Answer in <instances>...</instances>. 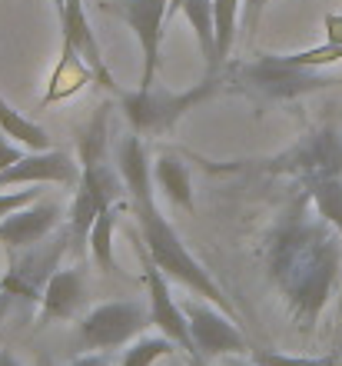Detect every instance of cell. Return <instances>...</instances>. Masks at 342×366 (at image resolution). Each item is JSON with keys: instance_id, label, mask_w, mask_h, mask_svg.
Wrapping results in <instances>:
<instances>
[{"instance_id": "obj_1", "label": "cell", "mask_w": 342, "mask_h": 366, "mask_svg": "<svg viewBox=\"0 0 342 366\" xmlns=\"http://www.w3.org/2000/svg\"><path fill=\"white\" fill-rule=\"evenodd\" d=\"M266 263L293 320L303 330H313L342 270V233L316 210L306 190L279 213L269 233Z\"/></svg>"}, {"instance_id": "obj_2", "label": "cell", "mask_w": 342, "mask_h": 366, "mask_svg": "<svg viewBox=\"0 0 342 366\" xmlns=\"http://www.w3.org/2000/svg\"><path fill=\"white\" fill-rule=\"evenodd\" d=\"M116 167H120V174H124V180H126V190L134 197L136 223H140V230H143V247H146V253L156 260V267H160L166 277L180 280L183 287H190L196 297L216 303L223 313H229V317L236 320V307L229 303L223 287L186 253L180 233L173 230V223L166 220L160 213V207H156V197H153V187H156V183H153V167H150V160H146V147H143L140 134L124 137V144L116 150Z\"/></svg>"}, {"instance_id": "obj_3", "label": "cell", "mask_w": 342, "mask_h": 366, "mask_svg": "<svg viewBox=\"0 0 342 366\" xmlns=\"http://www.w3.org/2000/svg\"><path fill=\"white\" fill-rule=\"evenodd\" d=\"M223 84L219 74H206L203 84L183 90V94H166V90H134V94H124L120 90V107H124L126 120L136 134L153 137L170 130L183 114H190L196 104H203L206 97H213Z\"/></svg>"}, {"instance_id": "obj_4", "label": "cell", "mask_w": 342, "mask_h": 366, "mask_svg": "<svg viewBox=\"0 0 342 366\" xmlns=\"http://www.w3.org/2000/svg\"><path fill=\"white\" fill-rule=\"evenodd\" d=\"M256 170L296 177L303 187L313 180L342 177V134L336 127H319L313 134H306L303 140H296L289 150L269 157V160H259Z\"/></svg>"}, {"instance_id": "obj_5", "label": "cell", "mask_w": 342, "mask_h": 366, "mask_svg": "<svg viewBox=\"0 0 342 366\" xmlns=\"http://www.w3.org/2000/svg\"><path fill=\"white\" fill-rule=\"evenodd\" d=\"M146 327H153L150 307H140L136 300H114V303H100L80 320L76 327V343L86 353H106L114 347L134 343Z\"/></svg>"}, {"instance_id": "obj_6", "label": "cell", "mask_w": 342, "mask_h": 366, "mask_svg": "<svg viewBox=\"0 0 342 366\" xmlns=\"http://www.w3.org/2000/svg\"><path fill=\"white\" fill-rule=\"evenodd\" d=\"M236 84H243L263 100H293V97L333 87L336 80L316 67H296L283 54H269V57H259L253 64H243L236 70Z\"/></svg>"}, {"instance_id": "obj_7", "label": "cell", "mask_w": 342, "mask_h": 366, "mask_svg": "<svg viewBox=\"0 0 342 366\" xmlns=\"http://www.w3.org/2000/svg\"><path fill=\"white\" fill-rule=\"evenodd\" d=\"M104 14L120 17L126 27L134 30L143 50V70H140V90H153L156 70H160V50L163 34L170 24V0H104Z\"/></svg>"}, {"instance_id": "obj_8", "label": "cell", "mask_w": 342, "mask_h": 366, "mask_svg": "<svg viewBox=\"0 0 342 366\" xmlns=\"http://www.w3.org/2000/svg\"><path fill=\"white\" fill-rule=\"evenodd\" d=\"M126 193L130 190H126V180H124V174H120V167L114 170L106 160L84 167V177L76 183L74 210H70V237H74L76 247L86 243L100 210H104V207H114L116 200H124Z\"/></svg>"}, {"instance_id": "obj_9", "label": "cell", "mask_w": 342, "mask_h": 366, "mask_svg": "<svg viewBox=\"0 0 342 366\" xmlns=\"http://www.w3.org/2000/svg\"><path fill=\"white\" fill-rule=\"evenodd\" d=\"M183 313L190 320V333L196 343V353L203 360H219V357H249L253 347L249 340L239 333L236 320L223 313L216 303H209L203 297H190L183 303Z\"/></svg>"}, {"instance_id": "obj_10", "label": "cell", "mask_w": 342, "mask_h": 366, "mask_svg": "<svg viewBox=\"0 0 342 366\" xmlns=\"http://www.w3.org/2000/svg\"><path fill=\"white\" fill-rule=\"evenodd\" d=\"M67 253V240L60 237L54 243H34L27 250H14L10 253V267L0 280V290L7 297H20V300H44L50 277L60 270V257Z\"/></svg>"}, {"instance_id": "obj_11", "label": "cell", "mask_w": 342, "mask_h": 366, "mask_svg": "<svg viewBox=\"0 0 342 366\" xmlns=\"http://www.w3.org/2000/svg\"><path fill=\"white\" fill-rule=\"evenodd\" d=\"M136 257H140L143 270H146V290H150V313H153V327L160 330L163 337H170L176 347H183L190 353V366H203L206 360L196 353V343H193V333H190V320L183 313V303H176L166 287V273L156 267L146 247L136 243Z\"/></svg>"}, {"instance_id": "obj_12", "label": "cell", "mask_w": 342, "mask_h": 366, "mask_svg": "<svg viewBox=\"0 0 342 366\" xmlns=\"http://www.w3.org/2000/svg\"><path fill=\"white\" fill-rule=\"evenodd\" d=\"M84 177V164H76L67 150H27L24 160L7 167L0 174V187H14V183H64L76 187Z\"/></svg>"}, {"instance_id": "obj_13", "label": "cell", "mask_w": 342, "mask_h": 366, "mask_svg": "<svg viewBox=\"0 0 342 366\" xmlns=\"http://www.w3.org/2000/svg\"><path fill=\"white\" fill-rule=\"evenodd\" d=\"M60 223V207L50 200H37L24 207V210L10 213L7 220H0V243L7 247L10 253L14 250H27L34 243L47 240L50 233L57 230Z\"/></svg>"}, {"instance_id": "obj_14", "label": "cell", "mask_w": 342, "mask_h": 366, "mask_svg": "<svg viewBox=\"0 0 342 366\" xmlns=\"http://www.w3.org/2000/svg\"><path fill=\"white\" fill-rule=\"evenodd\" d=\"M60 27H64V44H70L84 57V64L94 70L96 84L106 90H116V80L110 77V70L104 64V54H100V44L94 37V27L86 20L84 0H64L60 4Z\"/></svg>"}, {"instance_id": "obj_15", "label": "cell", "mask_w": 342, "mask_h": 366, "mask_svg": "<svg viewBox=\"0 0 342 366\" xmlns=\"http://www.w3.org/2000/svg\"><path fill=\"white\" fill-rule=\"evenodd\" d=\"M86 300V273L84 270H57L44 290V320H74Z\"/></svg>"}, {"instance_id": "obj_16", "label": "cell", "mask_w": 342, "mask_h": 366, "mask_svg": "<svg viewBox=\"0 0 342 366\" xmlns=\"http://www.w3.org/2000/svg\"><path fill=\"white\" fill-rule=\"evenodd\" d=\"M94 80H96L94 70L84 64V57H80L70 44H64V50H60V64L54 67V74H50L47 94H44V107L80 94V90H84L86 84H94Z\"/></svg>"}, {"instance_id": "obj_17", "label": "cell", "mask_w": 342, "mask_h": 366, "mask_svg": "<svg viewBox=\"0 0 342 366\" xmlns=\"http://www.w3.org/2000/svg\"><path fill=\"white\" fill-rule=\"evenodd\" d=\"M153 183L166 190L173 203H180V207H193V180H190V167L183 164L176 154L170 150H163L156 157V164H153Z\"/></svg>"}, {"instance_id": "obj_18", "label": "cell", "mask_w": 342, "mask_h": 366, "mask_svg": "<svg viewBox=\"0 0 342 366\" xmlns=\"http://www.w3.org/2000/svg\"><path fill=\"white\" fill-rule=\"evenodd\" d=\"M239 0H213V24H216V47L206 64V74H219L226 64L233 40H236V17H239Z\"/></svg>"}, {"instance_id": "obj_19", "label": "cell", "mask_w": 342, "mask_h": 366, "mask_svg": "<svg viewBox=\"0 0 342 366\" xmlns=\"http://www.w3.org/2000/svg\"><path fill=\"white\" fill-rule=\"evenodd\" d=\"M0 130H4L10 140H17L20 147H27V150H50L47 130L40 124H34V120H27L20 110H14L4 97H0Z\"/></svg>"}, {"instance_id": "obj_20", "label": "cell", "mask_w": 342, "mask_h": 366, "mask_svg": "<svg viewBox=\"0 0 342 366\" xmlns=\"http://www.w3.org/2000/svg\"><path fill=\"white\" fill-rule=\"evenodd\" d=\"M114 207H104L100 210V217L94 220V230H90V237H86V243H90V253H94L96 267L104 273H116L120 267H116L114 260Z\"/></svg>"}, {"instance_id": "obj_21", "label": "cell", "mask_w": 342, "mask_h": 366, "mask_svg": "<svg viewBox=\"0 0 342 366\" xmlns=\"http://www.w3.org/2000/svg\"><path fill=\"white\" fill-rule=\"evenodd\" d=\"M313 197L316 210L323 213L326 220L333 223L336 230L342 233V177H329V180H313L303 187Z\"/></svg>"}, {"instance_id": "obj_22", "label": "cell", "mask_w": 342, "mask_h": 366, "mask_svg": "<svg viewBox=\"0 0 342 366\" xmlns=\"http://www.w3.org/2000/svg\"><path fill=\"white\" fill-rule=\"evenodd\" d=\"M183 17L190 20V27L196 30V40H200L203 57H213V47H216V24H213V0H183Z\"/></svg>"}, {"instance_id": "obj_23", "label": "cell", "mask_w": 342, "mask_h": 366, "mask_svg": "<svg viewBox=\"0 0 342 366\" xmlns=\"http://www.w3.org/2000/svg\"><path fill=\"white\" fill-rule=\"evenodd\" d=\"M106 110L110 107L100 104L96 117L86 124V130L80 134V164H100L106 160Z\"/></svg>"}, {"instance_id": "obj_24", "label": "cell", "mask_w": 342, "mask_h": 366, "mask_svg": "<svg viewBox=\"0 0 342 366\" xmlns=\"http://www.w3.org/2000/svg\"><path fill=\"white\" fill-rule=\"evenodd\" d=\"M173 350H176V343H173L170 337H163V333H156V337H140L136 343H130V350L124 353V363L120 366H153L160 357H170Z\"/></svg>"}, {"instance_id": "obj_25", "label": "cell", "mask_w": 342, "mask_h": 366, "mask_svg": "<svg viewBox=\"0 0 342 366\" xmlns=\"http://www.w3.org/2000/svg\"><path fill=\"white\" fill-rule=\"evenodd\" d=\"M249 357L259 366H342L336 357H289V353H276V350H253Z\"/></svg>"}, {"instance_id": "obj_26", "label": "cell", "mask_w": 342, "mask_h": 366, "mask_svg": "<svg viewBox=\"0 0 342 366\" xmlns=\"http://www.w3.org/2000/svg\"><path fill=\"white\" fill-rule=\"evenodd\" d=\"M40 197H44V190H40V183L34 187V190H20V193H0V220H7L10 213L24 210V207H30V203H37Z\"/></svg>"}, {"instance_id": "obj_27", "label": "cell", "mask_w": 342, "mask_h": 366, "mask_svg": "<svg viewBox=\"0 0 342 366\" xmlns=\"http://www.w3.org/2000/svg\"><path fill=\"white\" fill-rule=\"evenodd\" d=\"M24 150H27V147H20L17 140H10V137L0 130V174H4L7 167L20 164V160H24Z\"/></svg>"}, {"instance_id": "obj_28", "label": "cell", "mask_w": 342, "mask_h": 366, "mask_svg": "<svg viewBox=\"0 0 342 366\" xmlns=\"http://www.w3.org/2000/svg\"><path fill=\"white\" fill-rule=\"evenodd\" d=\"M266 4H273V0H246V4H243V7H246V30H256L259 14H263Z\"/></svg>"}, {"instance_id": "obj_29", "label": "cell", "mask_w": 342, "mask_h": 366, "mask_svg": "<svg viewBox=\"0 0 342 366\" xmlns=\"http://www.w3.org/2000/svg\"><path fill=\"white\" fill-rule=\"evenodd\" d=\"M70 366H110V357L106 353H80Z\"/></svg>"}, {"instance_id": "obj_30", "label": "cell", "mask_w": 342, "mask_h": 366, "mask_svg": "<svg viewBox=\"0 0 342 366\" xmlns=\"http://www.w3.org/2000/svg\"><path fill=\"white\" fill-rule=\"evenodd\" d=\"M326 30H329V44H342V17H329Z\"/></svg>"}, {"instance_id": "obj_31", "label": "cell", "mask_w": 342, "mask_h": 366, "mask_svg": "<svg viewBox=\"0 0 342 366\" xmlns=\"http://www.w3.org/2000/svg\"><path fill=\"white\" fill-rule=\"evenodd\" d=\"M223 366H259L253 357H223Z\"/></svg>"}, {"instance_id": "obj_32", "label": "cell", "mask_w": 342, "mask_h": 366, "mask_svg": "<svg viewBox=\"0 0 342 366\" xmlns=\"http://www.w3.org/2000/svg\"><path fill=\"white\" fill-rule=\"evenodd\" d=\"M0 366H20V360L10 350H0Z\"/></svg>"}, {"instance_id": "obj_33", "label": "cell", "mask_w": 342, "mask_h": 366, "mask_svg": "<svg viewBox=\"0 0 342 366\" xmlns=\"http://www.w3.org/2000/svg\"><path fill=\"white\" fill-rule=\"evenodd\" d=\"M183 10V0H170V20H173V14H180Z\"/></svg>"}, {"instance_id": "obj_34", "label": "cell", "mask_w": 342, "mask_h": 366, "mask_svg": "<svg viewBox=\"0 0 342 366\" xmlns=\"http://www.w3.org/2000/svg\"><path fill=\"white\" fill-rule=\"evenodd\" d=\"M60 4H64V0H57V10H60Z\"/></svg>"}, {"instance_id": "obj_35", "label": "cell", "mask_w": 342, "mask_h": 366, "mask_svg": "<svg viewBox=\"0 0 342 366\" xmlns=\"http://www.w3.org/2000/svg\"><path fill=\"white\" fill-rule=\"evenodd\" d=\"M203 366H206V363H203Z\"/></svg>"}]
</instances>
